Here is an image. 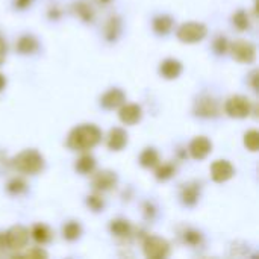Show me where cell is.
<instances>
[{"instance_id": "6da1fadb", "label": "cell", "mask_w": 259, "mask_h": 259, "mask_svg": "<svg viewBox=\"0 0 259 259\" xmlns=\"http://www.w3.org/2000/svg\"><path fill=\"white\" fill-rule=\"evenodd\" d=\"M102 140V132L96 124L76 126L67 138V146L74 152H88Z\"/></svg>"}, {"instance_id": "7a4b0ae2", "label": "cell", "mask_w": 259, "mask_h": 259, "mask_svg": "<svg viewBox=\"0 0 259 259\" xmlns=\"http://www.w3.org/2000/svg\"><path fill=\"white\" fill-rule=\"evenodd\" d=\"M11 165L18 173L30 175L32 176V175H38L39 171H42V168H44V158H42V155L38 150L26 149V150L17 153L12 158Z\"/></svg>"}, {"instance_id": "3957f363", "label": "cell", "mask_w": 259, "mask_h": 259, "mask_svg": "<svg viewBox=\"0 0 259 259\" xmlns=\"http://www.w3.org/2000/svg\"><path fill=\"white\" fill-rule=\"evenodd\" d=\"M208 33V29L203 23L199 21H188L179 26L176 35L178 39L184 44H196L200 42Z\"/></svg>"}, {"instance_id": "277c9868", "label": "cell", "mask_w": 259, "mask_h": 259, "mask_svg": "<svg viewBox=\"0 0 259 259\" xmlns=\"http://www.w3.org/2000/svg\"><path fill=\"white\" fill-rule=\"evenodd\" d=\"M253 103L246 96H232L225 103V111L232 118H246L252 114Z\"/></svg>"}, {"instance_id": "5b68a950", "label": "cell", "mask_w": 259, "mask_h": 259, "mask_svg": "<svg viewBox=\"0 0 259 259\" xmlns=\"http://www.w3.org/2000/svg\"><path fill=\"white\" fill-rule=\"evenodd\" d=\"M232 58L241 64H252L256 59V47L247 39H235L229 46Z\"/></svg>"}, {"instance_id": "8992f818", "label": "cell", "mask_w": 259, "mask_h": 259, "mask_svg": "<svg viewBox=\"0 0 259 259\" xmlns=\"http://www.w3.org/2000/svg\"><path fill=\"white\" fill-rule=\"evenodd\" d=\"M144 256L149 259H164L170 255V244L161 237H147L143 243Z\"/></svg>"}, {"instance_id": "52a82bcc", "label": "cell", "mask_w": 259, "mask_h": 259, "mask_svg": "<svg viewBox=\"0 0 259 259\" xmlns=\"http://www.w3.org/2000/svg\"><path fill=\"white\" fill-rule=\"evenodd\" d=\"M5 235H6L8 250H23L27 246L29 231L21 225L12 226L8 232H5Z\"/></svg>"}, {"instance_id": "ba28073f", "label": "cell", "mask_w": 259, "mask_h": 259, "mask_svg": "<svg viewBox=\"0 0 259 259\" xmlns=\"http://www.w3.org/2000/svg\"><path fill=\"white\" fill-rule=\"evenodd\" d=\"M234 175H235V168L226 159H219V161L212 162V165H211V178L217 184L228 182L229 179L234 178Z\"/></svg>"}, {"instance_id": "9c48e42d", "label": "cell", "mask_w": 259, "mask_h": 259, "mask_svg": "<svg viewBox=\"0 0 259 259\" xmlns=\"http://www.w3.org/2000/svg\"><path fill=\"white\" fill-rule=\"evenodd\" d=\"M117 182H118V178L111 170H102V171L96 173L93 176V181H91L93 188L97 193H103V191H109V190L115 188Z\"/></svg>"}, {"instance_id": "30bf717a", "label": "cell", "mask_w": 259, "mask_h": 259, "mask_svg": "<svg viewBox=\"0 0 259 259\" xmlns=\"http://www.w3.org/2000/svg\"><path fill=\"white\" fill-rule=\"evenodd\" d=\"M194 112L196 115L203 118H214L219 115V103L211 96H202L194 105Z\"/></svg>"}, {"instance_id": "8fae6325", "label": "cell", "mask_w": 259, "mask_h": 259, "mask_svg": "<svg viewBox=\"0 0 259 259\" xmlns=\"http://www.w3.org/2000/svg\"><path fill=\"white\" fill-rule=\"evenodd\" d=\"M118 118L127 126L137 124L143 118V109L137 103H123L118 111Z\"/></svg>"}, {"instance_id": "7c38bea8", "label": "cell", "mask_w": 259, "mask_h": 259, "mask_svg": "<svg viewBox=\"0 0 259 259\" xmlns=\"http://www.w3.org/2000/svg\"><path fill=\"white\" fill-rule=\"evenodd\" d=\"M211 150H212V143L206 137H196L188 146V152L191 158L197 161L205 159L211 153Z\"/></svg>"}, {"instance_id": "4fadbf2b", "label": "cell", "mask_w": 259, "mask_h": 259, "mask_svg": "<svg viewBox=\"0 0 259 259\" xmlns=\"http://www.w3.org/2000/svg\"><path fill=\"white\" fill-rule=\"evenodd\" d=\"M127 144V132L121 127H112L106 137V146L112 152H120Z\"/></svg>"}, {"instance_id": "5bb4252c", "label": "cell", "mask_w": 259, "mask_h": 259, "mask_svg": "<svg viewBox=\"0 0 259 259\" xmlns=\"http://www.w3.org/2000/svg\"><path fill=\"white\" fill-rule=\"evenodd\" d=\"M126 100V96L121 90L118 88H111L109 91H106L102 99H100V105L105 108V109H117L120 108Z\"/></svg>"}, {"instance_id": "9a60e30c", "label": "cell", "mask_w": 259, "mask_h": 259, "mask_svg": "<svg viewBox=\"0 0 259 259\" xmlns=\"http://www.w3.org/2000/svg\"><path fill=\"white\" fill-rule=\"evenodd\" d=\"M159 73H161V76H162L164 79H168V80L176 79V77H179L181 73H182V64H181L178 59H173V58L165 59V61L161 62Z\"/></svg>"}, {"instance_id": "2e32d148", "label": "cell", "mask_w": 259, "mask_h": 259, "mask_svg": "<svg viewBox=\"0 0 259 259\" xmlns=\"http://www.w3.org/2000/svg\"><path fill=\"white\" fill-rule=\"evenodd\" d=\"M199 197H200V185L197 182H190V184L184 185V188L181 191V199H182L184 205L193 206L197 203Z\"/></svg>"}, {"instance_id": "e0dca14e", "label": "cell", "mask_w": 259, "mask_h": 259, "mask_svg": "<svg viewBox=\"0 0 259 259\" xmlns=\"http://www.w3.org/2000/svg\"><path fill=\"white\" fill-rule=\"evenodd\" d=\"M109 231L117 238H127L132 234V226L124 219H115L109 225Z\"/></svg>"}, {"instance_id": "ac0fdd59", "label": "cell", "mask_w": 259, "mask_h": 259, "mask_svg": "<svg viewBox=\"0 0 259 259\" xmlns=\"http://www.w3.org/2000/svg\"><path fill=\"white\" fill-rule=\"evenodd\" d=\"M17 50L21 55H32L38 50V41L35 36L32 35H23L18 41H17Z\"/></svg>"}, {"instance_id": "d6986e66", "label": "cell", "mask_w": 259, "mask_h": 259, "mask_svg": "<svg viewBox=\"0 0 259 259\" xmlns=\"http://www.w3.org/2000/svg\"><path fill=\"white\" fill-rule=\"evenodd\" d=\"M140 164L144 168H155L159 164V155L153 147H147L140 155Z\"/></svg>"}, {"instance_id": "ffe728a7", "label": "cell", "mask_w": 259, "mask_h": 259, "mask_svg": "<svg viewBox=\"0 0 259 259\" xmlns=\"http://www.w3.org/2000/svg\"><path fill=\"white\" fill-rule=\"evenodd\" d=\"M30 235L32 238L38 243V244H46L52 240V231L49 226L42 225V223H38L32 228L30 231Z\"/></svg>"}, {"instance_id": "44dd1931", "label": "cell", "mask_w": 259, "mask_h": 259, "mask_svg": "<svg viewBox=\"0 0 259 259\" xmlns=\"http://www.w3.org/2000/svg\"><path fill=\"white\" fill-rule=\"evenodd\" d=\"M173 29V18L170 15H158L153 20V30L158 35H167Z\"/></svg>"}, {"instance_id": "7402d4cb", "label": "cell", "mask_w": 259, "mask_h": 259, "mask_svg": "<svg viewBox=\"0 0 259 259\" xmlns=\"http://www.w3.org/2000/svg\"><path fill=\"white\" fill-rule=\"evenodd\" d=\"M73 9H74V14L79 18H82L83 21L90 23V21L94 20V11H93V8L90 6L88 2H83V0L77 2V3L73 5Z\"/></svg>"}, {"instance_id": "603a6c76", "label": "cell", "mask_w": 259, "mask_h": 259, "mask_svg": "<svg viewBox=\"0 0 259 259\" xmlns=\"http://www.w3.org/2000/svg\"><path fill=\"white\" fill-rule=\"evenodd\" d=\"M76 170L79 171V173H82V175H90V173H93L94 171V168H96V159H94V156H91V155H82L77 161H76Z\"/></svg>"}, {"instance_id": "cb8c5ba5", "label": "cell", "mask_w": 259, "mask_h": 259, "mask_svg": "<svg viewBox=\"0 0 259 259\" xmlns=\"http://www.w3.org/2000/svg\"><path fill=\"white\" fill-rule=\"evenodd\" d=\"M62 235L67 241H76L82 235V226L77 222H68L62 228Z\"/></svg>"}, {"instance_id": "d4e9b609", "label": "cell", "mask_w": 259, "mask_h": 259, "mask_svg": "<svg viewBox=\"0 0 259 259\" xmlns=\"http://www.w3.org/2000/svg\"><path fill=\"white\" fill-rule=\"evenodd\" d=\"M232 23H234V26H235L238 30H241V32L250 29V18H249V14H247L246 11H243V9H241V11H237V12L234 14Z\"/></svg>"}, {"instance_id": "484cf974", "label": "cell", "mask_w": 259, "mask_h": 259, "mask_svg": "<svg viewBox=\"0 0 259 259\" xmlns=\"http://www.w3.org/2000/svg\"><path fill=\"white\" fill-rule=\"evenodd\" d=\"M120 20L117 17H111L109 21L106 23V27H105V36L108 41H115L118 33H120Z\"/></svg>"}, {"instance_id": "4316f807", "label": "cell", "mask_w": 259, "mask_h": 259, "mask_svg": "<svg viewBox=\"0 0 259 259\" xmlns=\"http://www.w3.org/2000/svg\"><path fill=\"white\" fill-rule=\"evenodd\" d=\"M176 173V167L170 162L167 164H162V165H156V171H155V176L158 181H168L175 176Z\"/></svg>"}, {"instance_id": "83f0119b", "label": "cell", "mask_w": 259, "mask_h": 259, "mask_svg": "<svg viewBox=\"0 0 259 259\" xmlns=\"http://www.w3.org/2000/svg\"><path fill=\"white\" fill-rule=\"evenodd\" d=\"M244 146L250 152H258L259 149V134L258 131H249L244 135Z\"/></svg>"}, {"instance_id": "f1b7e54d", "label": "cell", "mask_w": 259, "mask_h": 259, "mask_svg": "<svg viewBox=\"0 0 259 259\" xmlns=\"http://www.w3.org/2000/svg\"><path fill=\"white\" fill-rule=\"evenodd\" d=\"M26 188H27L26 182H24L23 179H20V178H14V179L9 181L8 185H6V190H8L11 194H21L23 191H26Z\"/></svg>"}, {"instance_id": "f546056e", "label": "cell", "mask_w": 259, "mask_h": 259, "mask_svg": "<svg viewBox=\"0 0 259 259\" xmlns=\"http://www.w3.org/2000/svg\"><path fill=\"white\" fill-rule=\"evenodd\" d=\"M87 205L94 211V212H99L103 209L105 206V200L99 196V194H93V196H88L87 199Z\"/></svg>"}, {"instance_id": "4dcf8cb0", "label": "cell", "mask_w": 259, "mask_h": 259, "mask_svg": "<svg viewBox=\"0 0 259 259\" xmlns=\"http://www.w3.org/2000/svg\"><path fill=\"white\" fill-rule=\"evenodd\" d=\"M184 240H185V243L190 244V246H197V244H200V241H202V234L197 232V231L190 229V231H187V232L184 234Z\"/></svg>"}, {"instance_id": "1f68e13d", "label": "cell", "mask_w": 259, "mask_h": 259, "mask_svg": "<svg viewBox=\"0 0 259 259\" xmlns=\"http://www.w3.org/2000/svg\"><path fill=\"white\" fill-rule=\"evenodd\" d=\"M21 256H24V258H36V259H41V258H47L49 255H47V252L44 250V249H41V247H30L29 250H26V253H23Z\"/></svg>"}, {"instance_id": "d6a6232c", "label": "cell", "mask_w": 259, "mask_h": 259, "mask_svg": "<svg viewBox=\"0 0 259 259\" xmlns=\"http://www.w3.org/2000/svg\"><path fill=\"white\" fill-rule=\"evenodd\" d=\"M214 49L219 55H225L229 50V42L225 36H219L214 42Z\"/></svg>"}, {"instance_id": "836d02e7", "label": "cell", "mask_w": 259, "mask_h": 259, "mask_svg": "<svg viewBox=\"0 0 259 259\" xmlns=\"http://www.w3.org/2000/svg\"><path fill=\"white\" fill-rule=\"evenodd\" d=\"M249 80H250V85H252V88H253L255 91H258V83H256V80H258V70H253V71L250 73V76H249Z\"/></svg>"}, {"instance_id": "e575fe53", "label": "cell", "mask_w": 259, "mask_h": 259, "mask_svg": "<svg viewBox=\"0 0 259 259\" xmlns=\"http://www.w3.org/2000/svg\"><path fill=\"white\" fill-rule=\"evenodd\" d=\"M5 58H6V42L0 36V65L5 62Z\"/></svg>"}, {"instance_id": "d590c367", "label": "cell", "mask_w": 259, "mask_h": 259, "mask_svg": "<svg viewBox=\"0 0 259 259\" xmlns=\"http://www.w3.org/2000/svg\"><path fill=\"white\" fill-rule=\"evenodd\" d=\"M8 250V244H6V235L5 232H0V252Z\"/></svg>"}, {"instance_id": "8d00e7d4", "label": "cell", "mask_w": 259, "mask_h": 259, "mask_svg": "<svg viewBox=\"0 0 259 259\" xmlns=\"http://www.w3.org/2000/svg\"><path fill=\"white\" fill-rule=\"evenodd\" d=\"M30 3H32V0H15V6H17V8H20V9L27 8Z\"/></svg>"}, {"instance_id": "74e56055", "label": "cell", "mask_w": 259, "mask_h": 259, "mask_svg": "<svg viewBox=\"0 0 259 259\" xmlns=\"http://www.w3.org/2000/svg\"><path fill=\"white\" fill-rule=\"evenodd\" d=\"M5 87H6V77L0 73V93L5 90Z\"/></svg>"}, {"instance_id": "f35d334b", "label": "cell", "mask_w": 259, "mask_h": 259, "mask_svg": "<svg viewBox=\"0 0 259 259\" xmlns=\"http://www.w3.org/2000/svg\"><path fill=\"white\" fill-rule=\"evenodd\" d=\"M99 2H100L102 5H108V3H109L111 0H99Z\"/></svg>"}]
</instances>
